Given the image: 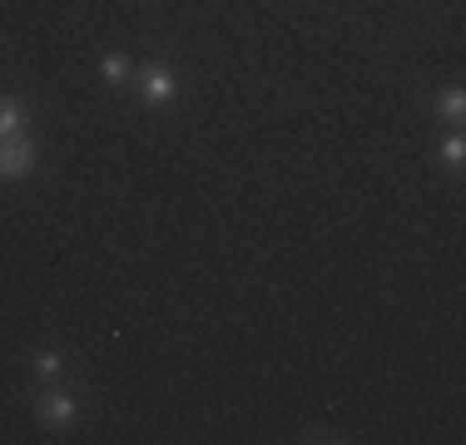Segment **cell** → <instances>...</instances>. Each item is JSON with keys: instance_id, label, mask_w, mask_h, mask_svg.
<instances>
[{"instance_id": "6da1fadb", "label": "cell", "mask_w": 466, "mask_h": 445, "mask_svg": "<svg viewBox=\"0 0 466 445\" xmlns=\"http://www.w3.org/2000/svg\"><path fill=\"white\" fill-rule=\"evenodd\" d=\"M35 169V139L15 134V139H0V178H25Z\"/></svg>"}, {"instance_id": "3957f363", "label": "cell", "mask_w": 466, "mask_h": 445, "mask_svg": "<svg viewBox=\"0 0 466 445\" xmlns=\"http://www.w3.org/2000/svg\"><path fill=\"white\" fill-rule=\"evenodd\" d=\"M139 94L149 99V104H164V99L174 94V70L169 64H149V70L139 74Z\"/></svg>"}, {"instance_id": "8992f818", "label": "cell", "mask_w": 466, "mask_h": 445, "mask_svg": "<svg viewBox=\"0 0 466 445\" xmlns=\"http://www.w3.org/2000/svg\"><path fill=\"white\" fill-rule=\"evenodd\" d=\"M441 119H451V124H457V119L466 114V99H461V89H451V94H441Z\"/></svg>"}, {"instance_id": "5b68a950", "label": "cell", "mask_w": 466, "mask_h": 445, "mask_svg": "<svg viewBox=\"0 0 466 445\" xmlns=\"http://www.w3.org/2000/svg\"><path fill=\"white\" fill-rule=\"evenodd\" d=\"M99 74H105V84H129V60H119V54H105V64H99Z\"/></svg>"}, {"instance_id": "52a82bcc", "label": "cell", "mask_w": 466, "mask_h": 445, "mask_svg": "<svg viewBox=\"0 0 466 445\" xmlns=\"http://www.w3.org/2000/svg\"><path fill=\"white\" fill-rule=\"evenodd\" d=\"M461 159H466V143H461V139H447V143H441V163H447L451 173L461 169Z\"/></svg>"}, {"instance_id": "7a4b0ae2", "label": "cell", "mask_w": 466, "mask_h": 445, "mask_svg": "<svg viewBox=\"0 0 466 445\" xmlns=\"http://www.w3.org/2000/svg\"><path fill=\"white\" fill-rule=\"evenodd\" d=\"M35 416H40V426L65 430L70 420H80V400H75L70 391H46V396L35 400Z\"/></svg>"}, {"instance_id": "277c9868", "label": "cell", "mask_w": 466, "mask_h": 445, "mask_svg": "<svg viewBox=\"0 0 466 445\" xmlns=\"http://www.w3.org/2000/svg\"><path fill=\"white\" fill-rule=\"evenodd\" d=\"M15 134H25V109L20 99H0V139H15Z\"/></svg>"}, {"instance_id": "ba28073f", "label": "cell", "mask_w": 466, "mask_h": 445, "mask_svg": "<svg viewBox=\"0 0 466 445\" xmlns=\"http://www.w3.org/2000/svg\"><path fill=\"white\" fill-rule=\"evenodd\" d=\"M55 371H60V356H55V351H40V356H35V376H55Z\"/></svg>"}]
</instances>
